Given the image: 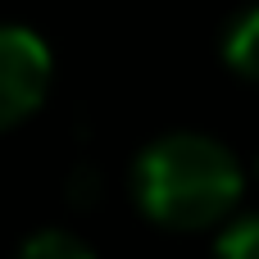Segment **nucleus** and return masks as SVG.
Wrapping results in <instances>:
<instances>
[{"mask_svg": "<svg viewBox=\"0 0 259 259\" xmlns=\"http://www.w3.org/2000/svg\"><path fill=\"white\" fill-rule=\"evenodd\" d=\"M241 164L237 155L205 132H164L132 164V200L137 209L173 232H196L223 223L241 200Z\"/></svg>", "mask_w": 259, "mask_h": 259, "instance_id": "f257e3e1", "label": "nucleus"}, {"mask_svg": "<svg viewBox=\"0 0 259 259\" xmlns=\"http://www.w3.org/2000/svg\"><path fill=\"white\" fill-rule=\"evenodd\" d=\"M50 46L23 27V23H0V132L18 127L32 118L50 91Z\"/></svg>", "mask_w": 259, "mask_h": 259, "instance_id": "f03ea898", "label": "nucleus"}, {"mask_svg": "<svg viewBox=\"0 0 259 259\" xmlns=\"http://www.w3.org/2000/svg\"><path fill=\"white\" fill-rule=\"evenodd\" d=\"M223 64L232 73L259 82V0L228 18V27H223Z\"/></svg>", "mask_w": 259, "mask_h": 259, "instance_id": "7ed1b4c3", "label": "nucleus"}, {"mask_svg": "<svg viewBox=\"0 0 259 259\" xmlns=\"http://www.w3.org/2000/svg\"><path fill=\"white\" fill-rule=\"evenodd\" d=\"M14 259H96V250H91L82 237L64 232V228H41V232H32V237L18 246Z\"/></svg>", "mask_w": 259, "mask_h": 259, "instance_id": "20e7f679", "label": "nucleus"}, {"mask_svg": "<svg viewBox=\"0 0 259 259\" xmlns=\"http://www.w3.org/2000/svg\"><path fill=\"white\" fill-rule=\"evenodd\" d=\"M214 259H259V214L232 219L214 241Z\"/></svg>", "mask_w": 259, "mask_h": 259, "instance_id": "39448f33", "label": "nucleus"}]
</instances>
